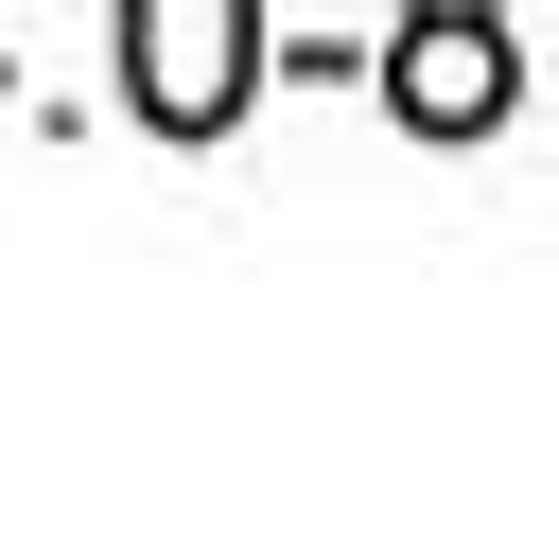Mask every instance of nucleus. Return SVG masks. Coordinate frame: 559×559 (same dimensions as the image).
Wrapping results in <instances>:
<instances>
[{
    "mask_svg": "<svg viewBox=\"0 0 559 559\" xmlns=\"http://www.w3.org/2000/svg\"><path fill=\"white\" fill-rule=\"evenodd\" d=\"M384 105H402L419 140H489V122L524 105V70H507V0H402V35H384Z\"/></svg>",
    "mask_w": 559,
    "mask_h": 559,
    "instance_id": "nucleus-2",
    "label": "nucleus"
},
{
    "mask_svg": "<svg viewBox=\"0 0 559 559\" xmlns=\"http://www.w3.org/2000/svg\"><path fill=\"white\" fill-rule=\"evenodd\" d=\"M262 87V0H122V105L157 140H227Z\"/></svg>",
    "mask_w": 559,
    "mask_h": 559,
    "instance_id": "nucleus-1",
    "label": "nucleus"
}]
</instances>
